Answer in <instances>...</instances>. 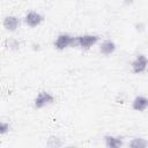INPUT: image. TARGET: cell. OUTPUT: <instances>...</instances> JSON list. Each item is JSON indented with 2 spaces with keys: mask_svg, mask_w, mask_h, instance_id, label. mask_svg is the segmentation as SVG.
<instances>
[{
  "mask_svg": "<svg viewBox=\"0 0 148 148\" xmlns=\"http://www.w3.org/2000/svg\"><path fill=\"white\" fill-rule=\"evenodd\" d=\"M53 46L59 51H64L68 47H76V39L69 34H60L56 38Z\"/></svg>",
  "mask_w": 148,
  "mask_h": 148,
  "instance_id": "cell-1",
  "label": "cell"
},
{
  "mask_svg": "<svg viewBox=\"0 0 148 148\" xmlns=\"http://www.w3.org/2000/svg\"><path fill=\"white\" fill-rule=\"evenodd\" d=\"M75 39H76V47H80L81 50H89L98 43L99 37L92 34H84V35L75 36Z\"/></svg>",
  "mask_w": 148,
  "mask_h": 148,
  "instance_id": "cell-2",
  "label": "cell"
},
{
  "mask_svg": "<svg viewBox=\"0 0 148 148\" xmlns=\"http://www.w3.org/2000/svg\"><path fill=\"white\" fill-rule=\"evenodd\" d=\"M56 102L54 96L49 91H40L37 94V96L34 99V106L36 109H43L44 106H47L50 104H53Z\"/></svg>",
  "mask_w": 148,
  "mask_h": 148,
  "instance_id": "cell-3",
  "label": "cell"
},
{
  "mask_svg": "<svg viewBox=\"0 0 148 148\" xmlns=\"http://www.w3.org/2000/svg\"><path fill=\"white\" fill-rule=\"evenodd\" d=\"M147 65H148L147 57L145 54H138L134 58V60L131 62V69L134 74H141L146 72Z\"/></svg>",
  "mask_w": 148,
  "mask_h": 148,
  "instance_id": "cell-4",
  "label": "cell"
},
{
  "mask_svg": "<svg viewBox=\"0 0 148 148\" xmlns=\"http://www.w3.org/2000/svg\"><path fill=\"white\" fill-rule=\"evenodd\" d=\"M44 21V17L42 14L35 12V10H30L27 13V15L24 16V22L28 27L30 28H36L38 27L42 22Z\"/></svg>",
  "mask_w": 148,
  "mask_h": 148,
  "instance_id": "cell-5",
  "label": "cell"
},
{
  "mask_svg": "<svg viewBox=\"0 0 148 148\" xmlns=\"http://www.w3.org/2000/svg\"><path fill=\"white\" fill-rule=\"evenodd\" d=\"M2 25L9 32L16 31L18 29V27H20V18L17 16H15V15H8V16H6L3 18Z\"/></svg>",
  "mask_w": 148,
  "mask_h": 148,
  "instance_id": "cell-6",
  "label": "cell"
},
{
  "mask_svg": "<svg viewBox=\"0 0 148 148\" xmlns=\"http://www.w3.org/2000/svg\"><path fill=\"white\" fill-rule=\"evenodd\" d=\"M104 143H105V147L108 148H120L124 145V138L109 134L104 136Z\"/></svg>",
  "mask_w": 148,
  "mask_h": 148,
  "instance_id": "cell-7",
  "label": "cell"
},
{
  "mask_svg": "<svg viewBox=\"0 0 148 148\" xmlns=\"http://www.w3.org/2000/svg\"><path fill=\"white\" fill-rule=\"evenodd\" d=\"M132 108L135 111H140V112L146 111L147 108H148V99H147V97L140 96V95L136 96L133 99V102H132Z\"/></svg>",
  "mask_w": 148,
  "mask_h": 148,
  "instance_id": "cell-8",
  "label": "cell"
},
{
  "mask_svg": "<svg viewBox=\"0 0 148 148\" xmlns=\"http://www.w3.org/2000/svg\"><path fill=\"white\" fill-rule=\"evenodd\" d=\"M116 49H117L116 43L113 40H110V39H106V40L102 42L101 45H99V52L103 56H110V54H112L116 51Z\"/></svg>",
  "mask_w": 148,
  "mask_h": 148,
  "instance_id": "cell-9",
  "label": "cell"
},
{
  "mask_svg": "<svg viewBox=\"0 0 148 148\" xmlns=\"http://www.w3.org/2000/svg\"><path fill=\"white\" fill-rule=\"evenodd\" d=\"M20 42L16 39V38H7L5 40V47L7 50H10V51H15V50H18L20 49Z\"/></svg>",
  "mask_w": 148,
  "mask_h": 148,
  "instance_id": "cell-10",
  "label": "cell"
},
{
  "mask_svg": "<svg viewBox=\"0 0 148 148\" xmlns=\"http://www.w3.org/2000/svg\"><path fill=\"white\" fill-rule=\"evenodd\" d=\"M128 146H130L131 148H146V147L148 146V143H147V141H146L145 139H142V138H134V139L128 143Z\"/></svg>",
  "mask_w": 148,
  "mask_h": 148,
  "instance_id": "cell-11",
  "label": "cell"
},
{
  "mask_svg": "<svg viewBox=\"0 0 148 148\" xmlns=\"http://www.w3.org/2000/svg\"><path fill=\"white\" fill-rule=\"evenodd\" d=\"M61 145H62L61 140H60L58 136H54V135L50 136V138L47 139V142H46V146L50 147V148H58V147H60Z\"/></svg>",
  "mask_w": 148,
  "mask_h": 148,
  "instance_id": "cell-12",
  "label": "cell"
},
{
  "mask_svg": "<svg viewBox=\"0 0 148 148\" xmlns=\"http://www.w3.org/2000/svg\"><path fill=\"white\" fill-rule=\"evenodd\" d=\"M9 130H10L9 124L6 123V121L0 120V134H1V135H2V134H6V133L9 132Z\"/></svg>",
  "mask_w": 148,
  "mask_h": 148,
  "instance_id": "cell-13",
  "label": "cell"
},
{
  "mask_svg": "<svg viewBox=\"0 0 148 148\" xmlns=\"http://www.w3.org/2000/svg\"><path fill=\"white\" fill-rule=\"evenodd\" d=\"M123 2H124V5H126V6H131V5L134 2V0H124Z\"/></svg>",
  "mask_w": 148,
  "mask_h": 148,
  "instance_id": "cell-14",
  "label": "cell"
}]
</instances>
